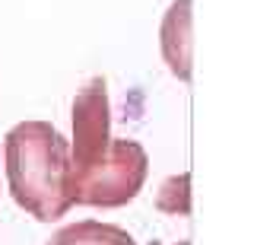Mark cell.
I'll list each match as a JSON object with an SVG mask.
<instances>
[{"label": "cell", "mask_w": 254, "mask_h": 245, "mask_svg": "<svg viewBox=\"0 0 254 245\" xmlns=\"http://www.w3.org/2000/svg\"><path fill=\"white\" fill-rule=\"evenodd\" d=\"M10 194L42 223L61 220L70 201V144L48 121H19L3 140Z\"/></svg>", "instance_id": "6da1fadb"}, {"label": "cell", "mask_w": 254, "mask_h": 245, "mask_svg": "<svg viewBox=\"0 0 254 245\" xmlns=\"http://www.w3.org/2000/svg\"><path fill=\"white\" fill-rule=\"evenodd\" d=\"M149 175V156L137 140L111 137L108 153L92 169L70 178V201L83 207H124Z\"/></svg>", "instance_id": "7a4b0ae2"}, {"label": "cell", "mask_w": 254, "mask_h": 245, "mask_svg": "<svg viewBox=\"0 0 254 245\" xmlns=\"http://www.w3.org/2000/svg\"><path fill=\"white\" fill-rule=\"evenodd\" d=\"M111 147L108 89L102 77H92L73 99V144H70V178L92 169Z\"/></svg>", "instance_id": "3957f363"}, {"label": "cell", "mask_w": 254, "mask_h": 245, "mask_svg": "<svg viewBox=\"0 0 254 245\" xmlns=\"http://www.w3.org/2000/svg\"><path fill=\"white\" fill-rule=\"evenodd\" d=\"M162 58L178 80H190V0H175L165 13Z\"/></svg>", "instance_id": "277c9868"}, {"label": "cell", "mask_w": 254, "mask_h": 245, "mask_svg": "<svg viewBox=\"0 0 254 245\" xmlns=\"http://www.w3.org/2000/svg\"><path fill=\"white\" fill-rule=\"evenodd\" d=\"M48 245H137V239L124 226L102 223V220H79V223L58 229Z\"/></svg>", "instance_id": "5b68a950"}, {"label": "cell", "mask_w": 254, "mask_h": 245, "mask_svg": "<svg viewBox=\"0 0 254 245\" xmlns=\"http://www.w3.org/2000/svg\"><path fill=\"white\" fill-rule=\"evenodd\" d=\"M190 175L188 172H181V175H172L169 181H162V188H159V197H156V207L165 210V213H175V217H185L190 210Z\"/></svg>", "instance_id": "8992f818"}, {"label": "cell", "mask_w": 254, "mask_h": 245, "mask_svg": "<svg viewBox=\"0 0 254 245\" xmlns=\"http://www.w3.org/2000/svg\"><path fill=\"white\" fill-rule=\"evenodd\" d=\"M149 245H162V242H149ZM178 245H190V242H178Z\"/></svg>", "instance_id": "52a82bcc"}]
</instances>
